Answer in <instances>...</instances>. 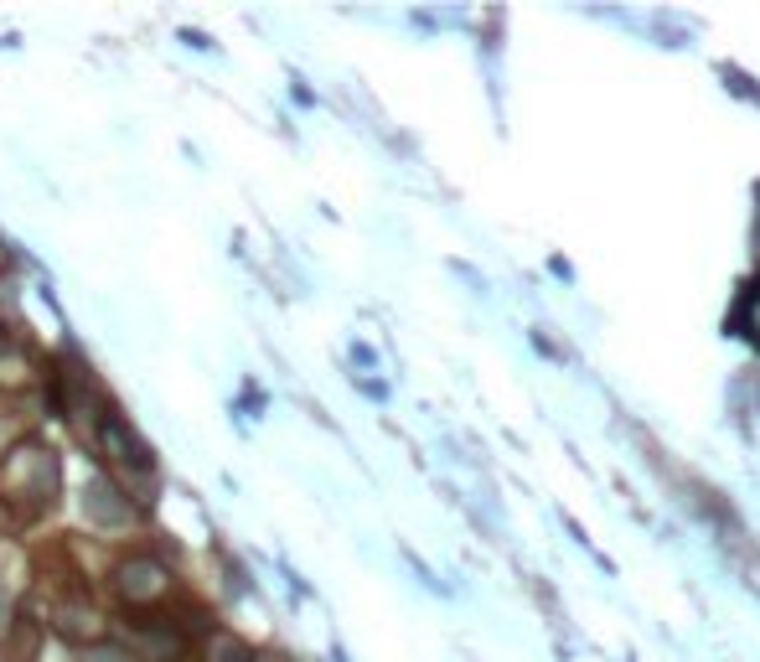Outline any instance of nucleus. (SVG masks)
Masks as SVG:
<instances>
[]
</instances>
